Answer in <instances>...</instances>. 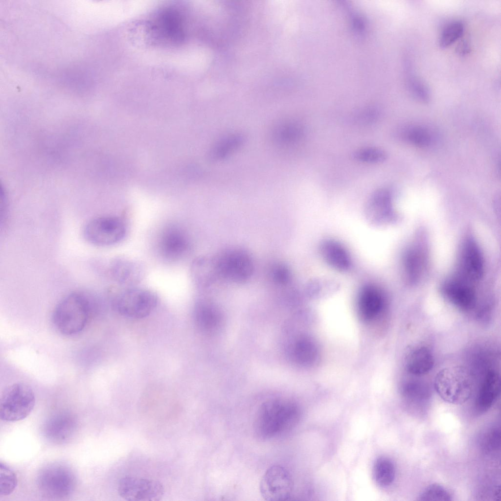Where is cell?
Segmentation results:
<instances>
[{
	"label": "cell",
	"instance_id": "6da1fadb",
	"mask_svg": "<svg viewBox=\"0 0 501 501\" xmlns=\"http://www.w3.org/2000/svg\"><path fill=\"white\" fill-rule=\"evenodd\" d=\"M301 411L293 402L275 398L266 401L255 414L253 428L262 439L280 436L293 429L298 423Z\"/></svg>",
	"mask_w": 501,
	"mask_h": 501
},
{
	"label": "cell",
	"instance_id": "7a4b0ae2",
	"mask_svg": "<svg viewBox=\"0 0 501 501\" xmlns=\"http://www.w3.org/2000/svg\"><path fill=\"white\" fill-rule=\"evenodd\" d=\"M90 301L84 294L71 293L64 297L55 307L53 323L61 334L71 336L81 332L89 317Z\"/></svg>",
	"mask_w": 501,
	"mask_h": 501
},
{
	"label": "cell",
	"instance_id": "3957f363",
	"mask_svg": "<svg viewBox=\"0 0 501 501\" xmlns=\"http://www.w3.org/2000/svg\"><path fill=\"white\" fill-rule=\"evenodd\" d=\"M434 387L444 401L461 405L470 398L472 381L467 370L461 366H452L441 369L436 375Z\"/></svg>",
	"mask_w": 501,
	"mask_h": 501
},
{
	"label": "cell",
	"instance_id": "277c9868",
	"mask_svg": "<svg viewBox=\"0 0 501 501\" xmlns=\"http://www.w3.org/2000/svg\"><path fill=\"white\" fill-rule=\"evenodd\" d=\"M37 483L40 492L52 499H63L72 494L76 486L74 471L66 464L53 462L39 472Z\"/></svg>",
	"mask_w": 501,
	"mask_h": 501
},
{
	"label": "cell",
	"instance_id": "5b68a950",
	"mask_svg": "<svg viewBox=\"0 0 501 501\" xmlns=\"http://www.w3.org/2000/svg\"><path fill=\"white\" fill-rule=\"evenodd\" d=\"M35 394L30 387L23 383L6 387L0 397V418L14 422L26 417L33 410Z\"/></svg>",
	"mask_w": 501,
	"mask_h": 501
},
{
	"label": "cell",
	"instance_id": "8992f818",
	"mask_svg": "<svg viewBox=\"0 0 501 501\" xmlns=\"http://www.w3.org/2000/svg\"><path fill=\"white\" fill-rule=\"evenodd\" d=\"M127 226L124 221L115 216H103L89 221L83 230L85 239L98 246H109L121 241L125 236Z\"/></svg>",
	"mask_w": 501,
	"mask_h": 501
},
{
	"label": "cell",
	"instance_id": "52a82bcc",
	"mask_svg": "<svg viewBox=\"0 0 501 501\" xmlns=\"http://www.w3.org/2000/svg\"><path fill=\"white\" fill-rule=\"evenodd\" d=\"M157 302L158 297L154 292L133 286L121 292L116 299L115 306L122 315L142 319L150 314Z\"/></svg>",
	"mask_w": 501,
	"mask_h": 501
},
{
	"label": "cell",
	"instance_id": "ba28073f",
	"mask_svg": "<svg viewBox=\"0 0 501 501\" xmlns=\"http://www.w3.org/2000/svg\"><path fill=\"white\" fill-rule=\"evenodd\" d=\"M293 489V482L290 474L285 468L278 465L270 467L259 484L260 494L268 501L288 500Z\"/></svg>",
	"mask_w": 501,
	"mask_h": 501
},
{
	"label": "cell",
	"instance_id": "9c48e42d",
	"mask_svg": "<svg viewBox=\"0 0 501 501\" xmlns=\"http://www.w3.org/2000/svg\"><path fill=\"white\" fill-rule=\"evenodd\" d=\"M118 492L128 501H158L163 496L164 489L157 480L126 476L119 480Z\"/></svg>",
	"mask_w": 501,
	"mask_h": 501
},
{
	"label": "cell",
	"instance_id": "30bf717a",
	"mask_svg": "<svg viewBox=\"0 0 501 501\" xmlns=\"http://www.w3.org/2000/svg\"><path fill=\"white\" fill-rule=\"evenodd\" d=\"M216 266L223 276L235 282L245 281L252 273L250 256L242 250L229 251L221 256Z\"/></svg>",
	"mask_w": 501,
	"mask_h": 501
},
{
	"label": "cell",
	"instance_id": "8fae6325",
	"mask_svg": "<svg viewBox=\"0 0 501 501\" xmlns=\"http://www.w3.org/2000/svg\"><path fill=\"white\" fill-rule=\"evenodd\" d=\"M159 247L165 258L174 261L184 256L189 251L190 245L186 233L180 228L171 226L162 231Z\"/></svg>",
	"mask_w": 501,
	"mask_h": 501
},
{
	"label": "cell",
	"instance_id": "7c38bea8",
	"mask_svg": "<svg viewBox=\"0 0 501 501\" xmlns=\"http://www.w3.org/2000/svg\"><path fill=\"white\" fill-rule=\"evenodd\" d=\"M76 423L74 417L66 412L56 413L45 422L43 433L50 441L63 444L69 440L74 434Z\"/></svg>",
	"mask_w": 501,
	"mask_h": 501
},
{
	"label": "cell",
	"instance_id": "4fadbf2b",
	"mask_svg": "<svg viewBox=\"0 0 501 501\" xmlns=\"http://www.w3.org/2000/svg\"><path fill=\"white\" fill-rule=\"evenodd\" d=\"M464 281L458 279L447 281L442 286V292L452 304L459 309L467 311L475 306L476 296L473 287Z\"/></svg>",
	"mask_w": 501,
	"mask_h": 501
},
{
	"label": "cell",
	"instance_id": "5bb4252c",
	"mask_svg": "<svg viewBox=\"0 0 501 501\" xmlns=\"http://www.w3.org/2000/svg\"><path fill=\"white\" fill-rule=\"evenodd\" d=\"M459 270L464 280L477 281L483 273V259L476 243L467 241L464 245L459 259Z\"/></svg>",
	"mask_w": 501,
	"mask_h": 501
},
{
	"label": "cell",
	"instance_id": "9a60e30c",
	"mask_svg": "<svg viewBox=\"0 0 501 501\" xmlns=\"http://www.w3.org/2000/svg\"><path fill=\"white\" fill-rule=\"evenodd\" d=\"M384 298L381 291L373 285H366L360 291L357 301L358 315L364 322H370L381 313Z\"/></svg>",
	"mask_w": 501,
	"mask_h": 501
},
{
	"label": "cell",
	"instance_id": "2e32d148",
	"mask_svg": "<svg viewBox=\"0 0 501 501\" xmlns=\"http://www.w3.org/2000/svg\"><path fill=\"white\" fill-rule=\"evenodd\" d=\"M110 272L116 282L130 287L140 280L143 268L138 262L127 258L118 257L112 262Z\"/></svg>",
	"mask_w": 501,
	"mask_h": 501
},
{
	"label": "cell",
	"instance_id": "e0dca14e",
	"mask_svg": "<svg viewBox=\"0 0 501 501\" xmlns=\"http://www.w3.org/2000/svg\"><path fill=\"white\" fill-rule=\"evenodd\" d=\"M501 393V380L496 371H488L479 388L476 400L478 411L485 412L496 402Z\"/></svg>",
	"mask_w": 501,
	"mask_h": 501
},
{
	"label": "cell",
	"instance_id": "ac0fdd59",
	"mask_svg": "<svg viewBox=\"0 0 501 501\" xmlns=\"http://www.w3.org/2000/svg\"><path fill=\"white\" fill-rule=\"evenodd\" d=\"M434 359L430 350L425 346H417L411 349L405 359L406 370L411 374L421 375L433 367Z\"/></svg>",
	"mask_w": 501,
	"mask_h": 501
},
{
	"label": "cell",
	"instance_id": "d6986e66",
	"mask_svg": "<svg viewBox=\"0 0 501 501\" xmlns=\"http://www.w3.org/2000/svg\"><path fill=\"white\" fill-rule=\"evenodd\" d=\"M320 250L324 259L333 268L345 271L350 266L348 254L338 242L333 240L326 241L321 246Z\"/></svg>",
	"mask_w": 501,
	"mask_h": 501
},
{
	"label": "cell",
	"instance_id": "ffe728a7",
	"mask_svg": "<svg viewBox=\"0 0 501 501\" xmlns=\"http://www.w3.org/2000/svg\"><path fill=\"white\" fill-rule=\"evenodd\" d=\"M395 467L392 461L386 457H381L375 461L373 477L375 482L381 487H387L393 482Z\"/></svg>",
	"mask_w": 501,
	"mask_h": 501
},
{
	"label": "cell",
	"instance_id": "44dd1931",
	"mask_svg": "<svg viewBox=\"0 0 501 501\" xmlns=\"http://www.w3.org/2000/svg\"><path fill=\"white\" fill-rule=\"evenodd\" d=\"M294 355L298 363L304 365L314 364L319 358V350L314 342L303 338L296 343Z\"/></svg>",
	"mask_w": 501,
	"mask_h": 501
},
{
	"label": "cell",
	"instance_id": "7402d4cb",
	"mask_svg": "<svg viewBox=\"0 0 501 501\" xmlns=\"http://www.w3.org/2000/svg\"><path fill=\"white\" fill-rule=\"evenodd\" d=\"M390 201L389 192L384 189L376 191L370 199L368 204V212L370 218L379 222L380 217L387 209Z\"/></svg>",
	"mask_w": 501,
	"mask_h": 501
},
{
	"label": "cell",
	"instance_id": "603a6c76",
	"mask_svg": "<svg viewBox=\"0 0 501 501\" xmlns=\"http://www.w3.org/2000/svg\"><path fill=\"white\" fill-rule=\"evenodd\" d=\"M403 138L412 144L422 147L430 146L433 142L431 131L426 127L413 126L403 131Z\"/></svg>",
	"mask_w": 501,
	"mask_h": 501
},
{
	"label": "cell",
	"instance_id": "cb8c5ba5",
	"mask_svg": "<svg viewBox=\"0 0 501 501\" xmlns=\"http://www.w3.org/2000/svg\"><path fill=\"white\" fill-rule=\"evenodd\" d=\"M501 433L499 428L491 427L483 432L479 438V444L481 450L489 453L498 449L501 445Z\"/></svg>",
	"mask_w": 501,
	"mask_h": 501
},
{
	"label": "cell",
	"instance_id": "d4e9b609",
	"mask_svg": "<svg viewBox=\"0 0 501 501\" xmlns=\"http://www.w3.org/2000/svg\"><path fill=\"white\" fill-rule=\"evenodd\" d=\"M195 317L198 325L204 329L214 326L217 319L214 310L209 305L203 303L196 306Z\"/></svg>",
	"mask_w": 501,
	"mask_h": 501
},
{
	"label": "cell",
	"instance_id": "484cf974",
	"mask_svg": "<svg viewBox=\"0 0 501 501\" xmlns=\"http://www.w3.org/2000/svg\"><path fill=\"white\" fill-rule=\"evenodd\" d=\"M17 484V477L15 473L6 465L0 462V497L11 494Z\"/></svg>",
	"mask_w": 501,
	"mask_h": 501
},
{
	"label": "cell",
	"instance_id": "4316f807",
	"mask_svg": "<svg viewBox=\"0 0 501 501\" xmlns=\"http://www.w3.org/2000/svg\"><path fill=\"white\" fill-rule=\"evenodd\" d=\"M464 25L460 22H454L448 24L443 29L440 36L439 44L442 48L452 45L462 35Z\"/></svg>",
	"mask_w": 501,
	"mask_h": 501
},
{
	"label": "cell",
	"instance_id": "83f0119b",
	"mask_svg": "<svg viewBox=\"0 0 501 501\" xmlns=\"http://www.w3.org/2000/svg\"><path fill=\"white\" fill-rule=\"evenodd\" d=\"M355 159L359 161L371 163H380L387 158L386 153L375 147H365L358 149L353 154Z\"/></svg>",
	"mask_w": 501,
	"mask_h": 501
},
{
	"label": "cell",
	"instance_id": "f1b7e54d",
	"mask_svg": "<svg viewBox=\"0 0 501 501\" xmlns=\"http://www.w3.org/2000/svg\"><path fill=\"white\" fill-rule=\"evenodd\" d=\"M452 497L449 491L438 483H433L426 487L419 496V501H450Z\"/></svg>",
	"mask_w": 501,
	"mask_h": 501
},
{
	"label": "cell",
	"instance_id": "f546056e",
	"mask_svg": "<svg viewBox=\"0 0 501 501\" xmlns=\"http://www.w3.org/2000/svg\"><path fill=\"white\" fill-rule=\"evenodd\" d=\"M302 134L301 128L296 124H288L280 126L275 133L276 139L280 141L290 142L299 138Z\"/></svg>",
	"mask_w": 501,
	"mask_h": 501
},
{
	"label": "cell",
	"instance_id": "4dcf8cb0",
	"mask_svg": "<svg viewBox=\"0 0 501 501\" xmlns=\"http://www.w3.org/2000/svg\"><path fill=\"white\" fill-rule=\"evenodd\" d=\"M242 139L239 136L228 137L221 141L213 151L212 156L214 159H219L224 157L230 150L237 147L241 142Z\"/></svg>",
	"mask_w": 501,
	"mask_h": 501
},
{
	"label": "cell",
	"instance_id": "1f68e13d",
	"mask_svg": "<svg viewBox=\"0 0 501 501\" xmlns=\"http://www.w3.org/2000/svg\"><path fill=\"white\" fill-rule=\"evenodd\" d=\"M409 86L414 96L423 102H427L430 99V94L426 87L420 81L414 77H410Z\"/></svg>",
	"mask_w": 501,
	"mask_h": 501
},
{
	"label": "cell",
	"instance_id": "d6a6232c",
	"mask_svg": "<svg viewBox=\"0 0 501 501\" xmlns=\"http://www.w3.org/2000/svg\"><path fill=\"white\" fill-rule=\"evenodd\" d=\"M404 396L412 401H421L426 398V391L418 385L408 384L403 389Z\"/></svg>",
	"mask_w": 501,
	"mask_h": 501
},
{
	"label": "cell",
	"instance_id": "836d02e7",
	"mask_svg": "<svg viewBox=\"0 0 501 501\" xmlns=\"http://www.w3.org/2000/svg\"><path fill=\"white\" fill-rule=\"evenodd\" d=\"M465 43H463L462 44L459 45V46L458 47L457 51L459 52V53L461 54L466 53L468 51L467 45H466Z\"/></svg>",
	"mask_w": 501,
	"mask_h": 501
}]
</instances>
